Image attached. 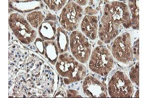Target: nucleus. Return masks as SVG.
<instances>
[{"label": "nucleus", "instance_id": "1", "mask_svg": "<svg viewBox=\"0 0 148 98\" xmlns=\"http://www.w3.org/2000/svg\"><path fill=\"white\" fill-rule=\"evenodd\" d=\"M56 69L59 75L64 78L66 84L82 80L86 72V67L76 60L69 53L59 55L56 63Z\"/></svg>", "mask_w": 148, "mask_h": 98}, {"label": "nucleus", "instance_id": "2", "mask_svg": "<svg viewBox=\"0 0 148 98\" xmlns=\"http://www.w3.org/2000/svg\"><path fill=\"white\" fill-rule=\"evenodd\" d=\"M114 66V57L106 47H97L91 52L89 68L93 72L105 76L112 70Z\"/></svg>", "mask_w": 148, "mask_h": 98}, {"label": "nucleus", "instance_id": "3", "mask_svg": "<svg viewBox=\"0 0 148 98\" xmlns=\"http://www.w3.org/2000/svg\"><path fill=\"white\" fill-rule=\"evenodd\" d=\"M9 21L10 28L21 43L29 44L35 41L36 32L23 15L19 13L11 14Z\"/></svg>", "mask_w": 148, "mask_h": 98}, {"label": "nucleus", "instance_id": "4", "mask_svg": "<svg viewBox=\"0 0 148 98\" xmlns=\"http://www.w3.org/2000/svg\"><path fill=\"white\" fill-rule=\"evenodd\" d=\"M84 12L82 7L71 1L63 8L59 17V22L66 30H76L81 25Z\"/></svg>", "mask_w": 148, "mask_h": 98}, {"label": "nucleus", "instance_id": "5", "mask_svg": "<svg viewBox=\"0 0 148 98\" xmlns=\"http://www.w3.org/2000/svg\"><path fill=\"white\" fill-rule=\"evenodd\" d=\"M110 96L113 98H130L133 95L132 83L125 72L117 71L112 77L108 87Z\"/></svg>", "mask_w": 148, "mask_h": 98}, {"label": "nucleus", "instance_id": "6", "mask_svg": "<svg viewBox=\"0 0 148 98\" xmlns=\"http://www.w3.org/2000/svg\"><path fill=\"white\" fill-rule=\"evenodd\" d=\"M69 41L74 58L80 63H86L91 55V47L86 36L79 30H75L71 32Z\"/></svg>", "mask_w": 148, "mask_h": 98}, {"label": "nucleus", "instance_id": "7", "mask_svg": "<svg viewBox=\"0 0 148 98\" xmlns=\"http://www.w3.org/2000/svg\"><path fill=\"white\" fill-rule=\"evenodd\" d=\"M111 51L118 62L125 64L132 62L133 53L130 33L125 32L116 37L113 41Z\"/></svg>", "mask_w": 148, "mask_h": 98}, {"label": "nucleus", "instance_id": "8", "mask_svg": "<svg viewBox=\"0 0 148 98\" xmlns=\"http://www.w3.org/2000/svg\"><path fill=\"white\" fill-rule=\"evenodd\" d=\"M104 12L121 27L125 28L131 27V14L125 3L118 1L110 2L105 6Z\"/></svg>", "mask_w": 148, "mask_h": 98}, {"label": "nucleus", "instance_id": "9", "mask_svg": "<svg viewBox=\"0 0 148 98\" xmlns=\"http://www.w3.org/2000/svg\"><path fill=\"white\" fill-rule=\"evenodd\" d=\"M121 28L104 12L98 30L100 39L105 43H110L118 36Z\"/></svg>", "mask_w": 148, "mask_h": 98}, {"label": "nucleus", "instance_id": "10", "mask_svg": "<svg viewBox=\"0 0 148 98\" xmlns=\"http://www.w3.org/2000/svg\"><path fill=\"white\" fill-rule=\"evenodd\" d=\"M83 90L84 94L89 98L108 97L107 90L105 85L97 78L89 76L83 82Z\"/></svg>", "mask_w": 148, "mask_h": 98}, {"label": "nucleus", "instance_id": "11", "mask_svg": "<svg viewBox=\"0 0 148 98\" xmlns=\"http://www.w3.org/2000/svg\"><path fill=\"white\" fill-rule=\"evenodd\" d=\"M98 17L95 15H85L81 23V29L86 37L91 39H96L97 35Z\"/></svg>", "mask_w": 148, "mask_h": 98}, {"label": "nucleus", "instance_id": "12", "mask_svg": "<svg viewBox=\"0 0 148 98\" xmlns=\"http://www.w3.org/2000/svg\"><path fill=\"white\" fill-rule=\"evenodd\" d=\"M56 20L45 19L44 22L39 27V35L46 41H53L56 36Z\"/></svg>", "mask_w": 148, "mask_h": 98}, {"label": "nucleus", "instance_id": "13", "mask_svg": "<svg viewBox=\"0 0 148 98\" xmlns=\"http://www.w3.org/2000/svg\"><path fill=\"white\" fill-rule=\"evenodd\" d=\"M10 7L21 13L30 12L40 8V2L35 1H10Z\"/></svg>", "mask_w": 148, "mask_h": 98}, {"label": "nucleus", "instance_id": "14", "mask_svg": "<svg viewBox=\"0 0 148 98\" xmlns=\"http://www.w3.org/2000/svg\"><path fill=\"white\" fill-rule=\"evenodd\" d=\"M44 46L46 57L52 64H56L59 53L57 44L54 41H46L44 42Z\"/></svg>", "mask_w": 148, "mask_h": 98}, {"label": "nucleus", "instance_id": "15", "mask_svg": "<svg viewBox=\"0 0 148 98\" xmlns=\"http://www.w3.org/2000/svg\"><path fill=\"white\" fill-rule=\"evenodd\" d=\"M56 37L59 53L61 54L65 53L69 47L70 41L67 33L62 27H59L57 28Z\"/></svg>", "mask_w": 148, "mask_h": 98}, {"label": "nucleus", "instance_id": "16", "mask_svg": "<svg viewBox=\"0 0 148 98\" xmlns=\"http://www.w3.org/2000/svg\"><path fill=\"white\" fill-rule=\"evenodd\" d=\"M45 19V16L40 10L31 12L26 16V19L33 28H39Z\"/></svg>", "mask_w": 148, "mask_h": 98}, {"label": "nucleus", "instance_id": "17", "mask_svg": "<svg viewBox=\"0 0 148 98\" xmlns=\"http://www.w3.org/2000/svg\"><path fill=\"white\" fill-rule=\"evenodd\" d=\"M137 2V1H130L128 2L131 14V27L134 30H139V7Z\"/></svg>", "mask_w": 148, "mask_h": 98}, {"label": "nucleus", "instance_id": "18", "mask_svg": "<svg viewBox=\"0 0 148 98\" xmlns=\"http://www.w3.org/2000/svg\"><path fill=\"white\" fill-rule=\"evenodd\" d=\"M44 2L51 10L54 11L60 10L67 3V1L66 0H51L44 1Z\"/></svg>", "mask_w": 148, "mask_h": 98}, {"label": "nucleus", "instance_id": "19", "mask_svg": "<svg viewBox=\"0 0 148 98\" xmlns=\"http://www.w3.org/2000/svg\"><path fill=\"white\" fill-rule=\"evenodd\" d=\"M130 80L131 82L137 85H139V62H138L136 64L131 68L130 72Z\"/></svg>", "mask_w": 148, "mask_h": 98}, {"label": "nucleus", "instance_id": "20", "mask_svg": "<svg viewBox=\"0 0 148 98\" xmlns=\"http://www.w3.org/2000/svg\"><path fill=\"white\" fill-rule=\"evenodd\" d=\"M35 44L39 53L42 55L45 54V46L42 40L40 38H37L35 42Z\"/></svg>", "mask_w": 148, "mask_h": 98}, {"label": "nucleus", "instance_id": "21", "mask_svg": "<svg viewBox=\"0 0 148 98\" xmlns=\"http://www.w3.org/2000/svg\"><path fill=\"white\" fill-rule=\"evenodd\" d=\"M139 38L136 41L134 44L133 50V53L134 56L135 57L137 60L139 59Z\"/></svg>", "mask_w": 148, "mask_h": 98}, {"label": "nucleus", "instance_id": "22", "mask_svg": "<svg viewBox=\"0 0 148 98\" xmlns=\"http://www.w3.org/2000/svg\"><path fill=\"white\" fill-rule=\"evenodd\" d=\"M67 96L68 97H82L78 92L71 89L67 90Z\"/></svg>", "mask_w": 148, "mask_h": 98}, {"label": "nucleus", "instance_id": "23", "mask_svg": "<svg viewBox=\"0 0 148 98\" xmlns=\"http://www.w3.org/2000/svg\"><path fill=\"white\" fill-rule=\"evenodd\" d=\"M84 12L88 15H94L97 14L98 11L91 7H87L85 8Z\"/></svg>", "mask_w": 148, "mask_h": 98}, {"label": "nucleus", "instance_id": "24", "mask_svg": "<svg viewBox=\"0 0 148 98\" xmlns=\"http://www.w3.org/2000/svg\"><path fill=\"white\" fill-rule=\"evenodd\" d=\"M74 2H76V3L78 4L79 5L84 6L87 5L88 3V1H75Z\"/></svg>", "mask_w": 148, "mask_h": 98}, {"label": "nucleus", "instance_id": "25", "mask_svg": "<svg viewBox=\"0 0 148 98\" xmlns=\"http://www.w3.org/2000/svg\"><path fill=\"white\" fill-rule=\"evenodd\" d=\"M135 97H137V98H139V90L137 91L136 94L135 95Z\"/></svg>", "mask_w": 148, "mask_h": 98}]
</instances>
